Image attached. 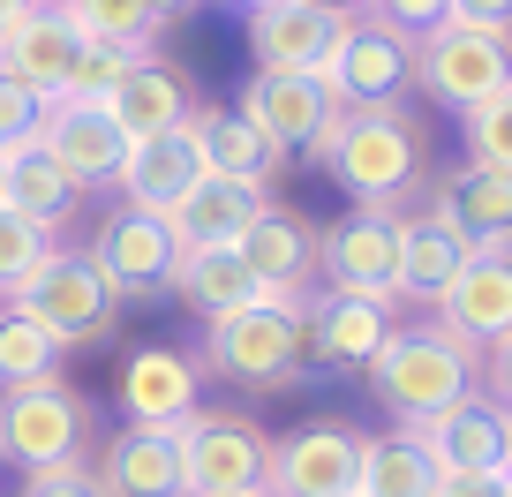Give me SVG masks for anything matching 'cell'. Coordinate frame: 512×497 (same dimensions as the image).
I'll return each mask as SVG.
<instances>
[{
  "label": "cell",
  "instance_id": "cell-1",
  "mask_svg": "<svg viewBox=\"0 0 512 497\" xmlns=\"http://www.w3.org/2000/svg\"><path fill=\"white\" fill-rule=\"evenodd\" d=\"M317 166L354 196V211H400L430 174V151L407 106H339Z\"/></svg>",
  "mask_w": 512,
  "mask_h": 497
},
{
  "label": "cell",
  "instance_id": "cell-2",
  "mask_svg": "<svg viewBox=\"0 0 512 497\" xmlns=\"http://www.w3.org/2000/svg\"><path fill=\"white\" fill-rule=\"evenodd\" d=\"M369 392H377V407L392 415V430H415V422L475 400L482 392V354L467 347V339H452L437 317H407L400 332L384 339V354L369 362Z\"/></svg>",
  "mask_w": 512,
  "mask_h": 497
},
{
  "label": "cell",
  "instance_id": "cell-3",
  "mask_svg": "<svg viewBox=\"0 0 512 497\" xmlns=\"http://www.w3.org/2000/svg\"><path fill=\"white\" fill-rule=\"evenodd\" d=\"M309 362L302 332V294H256L204 324V369L241 392H287Z\"/></svg>",
  "mask_w": 512,
  "mask_h": 497
},
{
  "label": "cell",
  "instance_id": "cell-4",
  "mask_svg": "<svg viewBox=\"0 0 512 497\" xmlns=\"http://www.w3.org/2000/svg\"><path fill=\"white\" fill-rule=\"evenodd\" d=\"M181 445V497H249L272 475V430L234 407H196L174 422Z\"/></svg>",
  "mask_w": 512,
  "mask_h": 497
},
{
  "label": "cell",
  "instance_id": "cell-5",
  "mask_svg": "<svg viewBox=\"0 0 512 497\" xmlns=\"http://www.w3.org/2000/svg\"><path fill=\"white\" fill-rule=\"evenodd\" d=\"M91 445V400H83L68 377L46 385H8L0 392V460L8 467H68Z\"/></svg>",
  "mask_w": 512,
  "mask_h": 497
},
{
  "label": "cell",
  "instance_id": "cell-6",
  "mask_svg": "<svg viewBox=\"0 0 512 497\" xmlns=\"http://www.w3.org/2000/svg\"><path fill=\"white\" fill-rule=\"evenodd\" d=\"M512 83V38L497 31H460V23H437L430 38H415V91L445 113L482 106L490 91Z\"/></svg>",
  "mask_w": 512,
  "mask_h": 497
},
{
  "label": "cell",
  "instance_id": "cell-7",
  "mask_svg": "<svg viewBox=\"0 0 512 497\" xmlns=\"http://www.w3.org/2000/svg\"><path fill=\"white\" fill-rule=\"evenodd\" d=\"M317 76L332 83L339 106H407V91H415V38H400L377 16H347L339 46L324 53Z\"/></svg>",
  "mask_w": 512,
  "mask_h": 497
},
{
  "label": "cell",
  "instance_id": "cell-8",
  "mask_svg": "<svg viewBox=\"0 0 512 497\" xmlns=\"http://www.w3.org/2000/svg\"><path fill=\"white\" fill-rule=\"evenodd\" d=\"M16 309H31L61 347H98V339L113 332V317H121V302H113V287L98 279V264L83 257V249H68V241L31 272V287L16 294Z\"/></svg>",
  "mask_w": 512,
  "mask_h": 497
},
{
  "label": "cell",
  "instance_id": "cell-9",
  "mask_svg": "<svg viewBox=\"0 0 512 497\" xmlns=\"http://www.w3.org/2000/svg\"><path fill=\"white\" fill-rule=\"evenodd\" d=\"M83 257L98 264V279L113 287V302H159L166 287H174V234H166L159 211H136V204H113L106 219H98L91 249Z\"/></svg>",
  "mask_w": 512,
  "mask_h": 497
},
{
  "label": "cell",
  "instance_id": "cell-10",
  "mask_svg": "<svg viewBox=\"0 0 512 497\" xmlns=\"http://www.w3.org/2000/svg\"><path fill=\"white\" fill-rule=\"evenodd\" d=\"M234 106L249 113L279 151H309V159L324 151V136H332V121H339V98H332V83H324L317 68H256Z\"/></svg>",
  "mask_w": 512,
  "mask_h": 497
},
{
  "label": "cell",
  "instance_id": "cell-11",
  "mask_svg": "<svg viewBox=\"0 0 512 497\" xmlns=\"http://www.w3.org/2000/svg\"><path fill=\"white\" fill-rule=\"evenodd\" d=\"M317 279L339 294L400 302V211H347L317 234Z\"/></svg>",
  "mask_w": 512,
  "mask_h": 497
},
{
  "label": "cell",
  "instance_id": "cell-12",
  "mask_svg": "<svg viewBox=\"0 0 512 497\" xmlns=\"http://www.w3.org/2000/svg\"><path fill=\"white\" fill-rule=\"evenodd\" d=\"M302 332H309V362L317 369H369L384 354V339L400 332V302H377V294H309L302 302Z\"/></svg>",
  "mask_w": 512,
  "mask_h": 497
},
{
  "label": "cell",
  "instance_id": "cell-13",
  "mask_svg": "<svg viewBox=\"0 0 512 497\" xmlns=\"http://www.w3.org/2000/svg\"><path fill=\"white\" fill-rule=\"evenodd\" d=\"M354 467H362V430L354 422H302V430L272 437V497H354Z\"/></svg>",
  "mask_w": 512,
  "mask_h": 497
},
{
  "label": "cell",
  "instance_id": "cell-14",
  "mask_svg": "<svg viewBox=\"0 0 512 497\" xmlns=\"http://www.w3.org/2000/svg\"><path fill=\"white\" fill-rule=\"evenodd\" d=\"M407 437L437 460V475H490V482L512 475V430H505V407H497L490 392H475V400L415 422Z\"/></svg>",
  "mask_w": 512,
  "mask_h": 497
},
{
  "label": "cell",
  "instance_id": "cell-15",
  "mask_svg": "<svg viewBox=\"0 0 512 497\" xmlns=\"http://www.w3.org/2000/svg\"><path fill=\"white\" fill-rule=\"evenodd\" d=\"M430 317L445 324L452 339H467L475 354H490L497 339L512 332V249H475V257L460 264V279L437 294Z\"/></svg>",
  "mask_w": 512,
  "mask_h": 497
},
{
  "label": "cell",
  "instance_id": "cell-16",
  "mask_svg": "<svg viewBox=\"0 0 512 497\" xmlns=\"http://www.w3.org/2000/svg\"><path fill=\"white\" fill-rule=\"evenodd\" d=\"M430 211L467 241V249H512V174L505 166L460 159L430 181Z\"/></svg>",
  "mask_w": 512,
  "mask_h": 497
},
{
  "label": "cell",
  "instance_id": "cell-17",
  "mask_svg": "<svg viewBox=\"0 0 512 497\" xmlns=\"http://www.w3.org/2000/svg\"><path fill=\"white\" fill-rule=\"evenodd\" d=\"M196 385H204V362L181 347H136L113 377V400L121 422H151V430H174L181 415H196Z\"/></svg>",
  "mask_w": 512,
  "mask_h": 497
},
{
  "label": "cell",
  "instance_id": "cell-18",
  "mask_svg": "<svg viewBox=\"0 0 512 497\" xmlns=\"http://www.w3.org/2000/svg\"><path fill=\"white\" fill-rule=\"evenodd\" d=\"M83 467L98 497H181V445L174 430H151V422H121Z\"/></svg>",
  "mask_w": 512,
  "mask_h": 497
},
{
  "label": "cell",
  "instance_id": "cell-19",
  "mask_svg": "<svg viewBox=\"0 0 512 497\" xmlns=\"http://www.w3.org/2000/svg\"><path fill=\"white\" fill-rule=\"evenodd\" d=\"M189 136H196V159H204L211 181H249V189H272L287 151L256 129L241 106H189Z\"/></svg>",
  "mask_w": 512,
  "mask_h": 497
},
{
  "label": "cell",
  "instance_id": "cell-20",
  "mask_svg": "<svg viewBox=\"0 0 512 497\" xmlns=\"http://www.w3.org/2000/svg\"><path fill=\"white\" fill-rule=\"evenodd\" d=\"M38 144L76 174V189L113 181V174H121V159H128V136L113 129V113L106 106H83V98H53L46 121H38Z\"/></svg>",
  "mask_w": 512,
  "mask_h": 497
},
{
  "label": "cell",
  "instance_id": "cell-21",
  "mask_svg": "<svg viewBox=\"0 0 512 497\" xmlns=\"http://www.w3.org/2000/svg\"><path fill=\"white\" fill-rule=\"evenodd\" d=\"M196 181H204V159H196V136H189V121H181V129H166V136H136L121 174H113V189H121V204L166 219Z\"/></svg>",
  "mask_w": 512,
  "mask_h": 497
},
{
  "label": "cell",
  "instance_id": "cell-22",
  "mask_svg": "<svg viewBox=\"0 0 512 497\" xmlns=\"http://www.w3.org/2000/svg\"><path fill=\"white\" fill-rule=\"evenodd\" d=\"M76 53H83V31L68 23L61 0H38L31 16H23L16 31L0 38V68H8L16 83H31L46 106L68 91V68H76Z\"/></svg>",
  "mask_w": 512,
  "mask_h": 497
},
{
  "label": "cell",
  "instance_id": "cell-23",
  "mask_svg": "<svg viewBox=\"0 0 512 497\" xmlns=\"http://www.w3.org/2000/svg\"><path fill=\"white\" fill-rule=\"evenodd\" d=\"M234 257L249 264V279L264 294H302L309 272H317V226L287 204H264L249 219V234L234 241Z\"/></svg>",
  "mask_w": 512,
  "mask_h": 497
},
{
  "label": "cell",
  "instance_id": "cell-24",
  "mask_svg": "<svg viewBox=\"0 0 512 497\" xmlns=\"http://www.w3.org/2000/svg\"><path fill=\"white\" fill-rule=\"evenodd\" d=\"M332 8H309V0H272L249 16V61L256 68H324V53L339 46Z\"/></svg>",
  "mask_w": 512,
  "mask_h": 497
},
{
  "label": "cell",
  "instance_id": "cell-25",
  "mask_svg": "<svg viewBox=\"0 0 512 497\" xmlns=\"http://www.w3.org/2000/svg\"><path fill=\"white\" fill-rule=\"evenodd\" d=\"M264 204H272V196L249 189V181H211L204 174L174 211H166V234H174V249H234Z\"/></svg>",
  "mask_w": 512,
  "mask_h": 497
},
{
  "label": "cell",
  "instance_id": "cell-26",
  "mask_svg": "<svg viewBox=\"0 0 512 497\" xmlns=\"http://www.w3.org/2000/svg\"><path fill=\"white\" fill-rule=\"evenodd\" d=\"M106 113H113V129H121L128 144H136V136H166V129H181V121H189V83H181L174 61L136 53V61H128V76L113 83Z\"/></svg>",
  "mask_w": 512,
  "mask_h": 497
},
{
  "label": "cell",
  "instance_id": "cell-27",
  "mask_svg": "<svg viewBox=\"0 0 512 497\" xmlns=\"http://www.w3.org/2000/svg\"><path fill=\"white\" fill-rule=\"evenodd\" d=\"M467 257H475V249H467V241L452 234L430 204H422V211H400V302L437 309V294L460 279Z\"/></svg>",
  "mask_w": 512,
  "mask_h": 497
},
{
  "label": "cell",
  "instance_id": "cell-28",
  "mask_svg": "<svg viewBox=\"0 0 512 497\" xmlns=\"http://www.w3.org/2000/svg\"><path fill=\"white\" fill-rule=\"evenodd\" d=\"M0 204L23 211V219H38V226H61L68 211L83 204V189H76V174L31 136V144H16L0 159Z\"/></svg>",
  "mask_w": 512,
  "mask_h": 497
},
{
  "label": "cell",
  "instance_id": "cell-29",
  "mask_svg": "<svg viewBox=\"0 0 512 497\" xmlns=\"http://www.w3.org/2000/svg\"><path fill=\"white\" fill-rule=\"evenodd\" d=\"M166 294H181V302L196 309V317H226V309H241V302H256V279H249V264L234 257V249H181L174 257V287Z\"/></svg>",
  "mask_w": 512,
  "mask_h": 497
},
{
  "label": "cell",
  "instance_id": "cell-30",
  "mask_svg": "<svg viewBox=\"0 0 512 497\" xmlns=\"http://www.w3.org/2000/svg\"><path fill=\"white\" fill-rule=\"evenodd\" d=\"M437 490V460L415 445L407 430L362 437V467H354V497H430Z\"/></svg>",
  "mask_w": 512,
  "mask_h": 497
},
{
  "label": "cell",
  "instance_id": "cell-31",
  "mask_svg": "<svg viewBox=\"0 0 512 497\" xmlns=\"http://www.w3.org/2000/svg\"><path fill=\"white\" fill-rule=\"evenodd\" d=\"M68 347L46 332V324L31 317V309H0V392L8 385H46V377H61Z\"/></svg>",
  "mask_w": 512,
  "mask_h": 497
},
{
  "label": "cell",
  "instance_id": "cell-32",
  "mask_svg": "<svg viewBox=\"0 0 512 497\" xmlns=\"http://www.w3.org/2000/svg\"><path fill=\"white\" fill-rule=\"evenodd\" d=\"M61 8H68V23H76L83 38H98V46H128V53H151V38L166 31L151 0H61Z\"/></svg>",
  "mask_w": 512,
  "mask_h": 497
},
{
  "label": "cell",
  "instance_id": "cell-33",
  "mask_svg": "<svg viewBox=\"0 0 512 497\" xmlns=\"http://www.w3.org/2000/svg\"><path fill=\"white\" fill-rule=\"evenodd\" d=\"M53 249H61V226H38V219H23V211L0 204V302H16Z\"/></svg>",
  "mask_w": 512,
  "mask_h": 497
},
{
  "label": "cell",
  "instance_id": "cell-34",
  "mask_svg": "<svg viewBox=\"0 0 512 497\" xmlns=\"http://www.w3.org/2000/svg\"><path fill=\"white\" fill-rule=\"evenodd\" d=\"M460 144H467V159L505 166V174H512V83H505V91H490L482 106L460 113Z\"/></svg>",
  "mask_w": 512,
  "mask_h": 497
},
{
  "label": "cell",
  "instance_id": "cell-35",
  "mask_svg": "<svg viewBox=\"0 0 512 497\" xmlns=\"http://www.w3.org/2000/svg\"><path fill=\"white\" fill-rule=\"evenodd\" d=\"M128 61H136L128 46H98V38H83V53H76V68H68V91H61V98L106 106V98H113V83L128 76Z\"/></svg>",
  "mask_w": 512,
  "mask_h": 497
},
{
  "label": "cell",
  "instance_id": "cell-36",
  "mask_svg": "<svg viewBox=\"0 0 512 497\" xmlns=\"http://www.w3.org/2000/svg\"><path fill=\"white\" fill-rule=\"evenodd\" d=\"M38 121H46V98L31 91V83H16L8 68H0V159L16 144H31L38 136Z\"/></svg>",
  "mask_w": 512,
  "mask_h": 497
},
{
  "label": "cell",
  "instance_id": "cell-37",
  "mask_svg": "<svg viewBox=\"0 0 512 497\" xmlns=\"http://www.w3.org/2000/svg\"><path fill=\"white\" fill-rule=\"evenodd\" d=\"M362 16L392 23V31H400V38H430L437 23H445V0H369Z\"/></svg>",
  "mask_w": 512,
  "mask_h": 497
},
{
  "label": "cell",
  "instance_id": "cell-38",
  "mask_svg": "<svg viewBox=\"0 0 512 497\" xmlns=\"http://www.w3.org/2000/svg\"><path fill=\"white\" fill-rule=\"evenodd\" d=\"M16 497H98V482H91L83 460H68V467H31L16 482Z\"/></svg>",
  "mask_w": 512,
  "mask_h": 497
},
{
  "label": "cell",
  "instance_id": "cell-39",
  "mask_svg": "<svg viewBox=\"0 0 512 497\" xmlns=\"http://www.w3.org/2000/svg\"><path fill=\"white\" fill-rule=\"evenodd\" d=\"M445 23H460V31H497V38H512V0H445Z\"/></svg>",
  "mask_w": 512,
  "mask_h": 497
},
{
  "label": "cell",
  "instance_id": "cell-40",
  "mask_svg": "<svg viewBox=\"0 0 512 497\" xmlns=\"http://www.w3.org/2000/svg\"><path fill=\"white\" fill-rule=\"evenodd\" d=\"M482 392H490L497 407H512V332L497 339L490 354H482Z\"/></svg>",
  "mask_w": 512,
  "mask_h": 497
},
{
  "label": "cell",
  "instance_id": "cell-41",
  "mask_svg": "<svg viewBox=\"0 0 512 497\" xmlns=\"http://www.w3.org/2000/svg\"><path fill=\"white\" fill-rule=\"evenodd\" d=\"M430 497H505V475H437V490Z\"/></svg>",
  "mask_w": 512,
  "mask_h": 497
},
{
  "label": "cell",
  "instance_id": "cell-42",
  "mask_svg": "<svg viewBox=\"0 0 512 497\" xmlns=\"http://www.w3.org/2000/svg\"><path fill=\"white\" fill-rule=\"evenodd\" d=\"M31 8H38V0H0V38L16 31V23H23V16H31Z\"/></svg>",
  "mask_w": 512,
  "mask_h": 497
},
{
  "label": "cell",
  "instance_id": "cell-43",
  "mask_svg": "<svg viewBox=\"0 0 512 497\" xmlns=\"http://www.w3.org/2000/svg\"><path fill=\"white\" fill-rule=\"evenodd\" d=\"M309 8H332V16H362L369 0H309Z\"/></svg>",
  "mask_w": 512,
  "mask_h": 497
},
{
  "label": "cell",
  "instance_id": "cell-44",
  "mask_svg": "<svg viewBox=\"0 0 512 497\" xmlns=\"http://www.w3.org/2000/svg\"><path fill=\"white\" fill-rule=\"evenodd\" d=\"M151 8H159V23H174V8H181V0H151Z\"/></svg>",
  "mask_w": 512,
  "mask_h": 497
},
{
  "label": "cell",
  "instance_id": "cell-45",
  "mask_svg": "<svg viewBox=\"0 0 512 497\" xmlns=\"http://www.w3.org/2000/svg\"><path fill=\"white\" fill-rule=\"evenodd\" d=\"M234 8H241V16H256V8H272V0H234Z\"/></svg>",
  "mask_w": 512,
  "mask_h": 497
},
{
  "label": "cell",
  "instance_id": "cell-46",
  "mask_svg": "<svg viewBox=\"0 0 512 497\" xmlns=\"http://www.w3.org/2000/svg\"><path fill=\"white\" fill-rule=\"evenodd\" d=\"M249 497H272V490H249Z\"/></svg>",
  "mask_w": 512,
  "mask_h": 497
},
{
  "label": "cell",
  "instance_id": "cell-47",
  "mask_svg": "<svg viewBox=\"0 0 512 497\" xmlns=\"http://www.w3.org/2000/svg\"><path fill=\"white\" fill-rule=\"evenodd\" d=\"M505 430H512V407H505Z\"/></svg>",
  "mask_w": 512,
  "mask_h": 497
},
{
  "label": "cell",
  "instance_id": "cell-48",
  "mask_svg": "<svg viewBox=\"0 0 512 497\" xmlns=\"http://www.w3.org/2000/svg\"><path fill=\"white\" fill-rule=\"evenodd\" d=\"M505 497H512V475H505Z\"/></svg>",
  "mask_w": 512,
  "mask_h": 497
}]
</instances>
